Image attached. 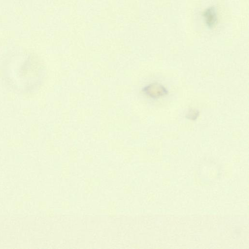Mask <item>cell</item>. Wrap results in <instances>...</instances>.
<instances>
[{"label":"cell","mask_w":249,"mask_h":249,"mask_svg":"<svg viewBox=\"0 0 249 249\" xmlns=\"http://www.w3.org/2000/svg\"><path fill=\"white\" fill-rule=\"evenodd\" d=\"M142 91L144 95L154 99H160L168 94L167 89L158 82H153L146 86Z\"/></svg>","instance_id":"obj_1"},{"label":"cell","mask_w":249,"mask_h":249,"mask_svg":"<svg viewBox=\"0 0 249 249\" xmlns=\"http://www.w3.org/2000/svg\"><path fill=\"white\" fill-rule=\"evenodd\" d=\"M199 115V112L195 109H190L187 113L186 117L188 119L195 120Z\"/></svg>","instance_id":"obj_3"},{"label":"cell","mask_w":249,"mask_h":249,"mask_svg":"<svg viewBox=\"0 0 249 249\" xmlns=\"http://www.w3.org/2000/svg\"><path fill=\"white\" fill-rule=\"evenodd\" d=\"M203 16L205 23L210 27H213L217 22V15L215 8H210L206 10L204 12Z\"/></svg>","instance_id":"obj_2"}]
</instances>
